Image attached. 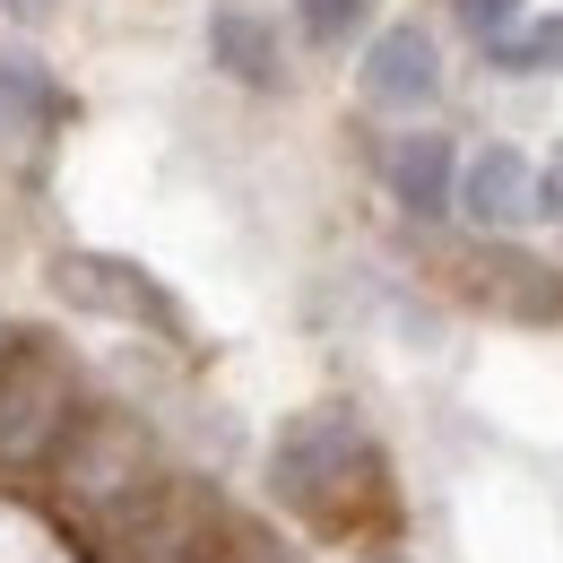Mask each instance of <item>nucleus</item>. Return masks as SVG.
Returning <instances> with one entry per match:
<instances>
[{
  "label": "nucleus",
  "mask_w": 563,
  "mask_h": 563,
  "mask_svg": "<svg viewBox=\"0 0 563 563\" xmlns=\"http://www.w3.org/2000/svg\"><path fill=\"white\" fill-rule=\"evenodd\" d=\"M78 408V373L44 339H9L0 347V468H35L62 451Z\"/></svg>",
  "instance_id": "obj_1"
},
{
  "label": "nucleus",
  "mask_w": 563,
  "mask_h": 563,
  "mask_svg": "<svg viewBox=\"0 0 563 563\" xmlns=\"http://www.w3.org/2000/svg\"><path fill=\"white\" fill-rule=\"evenodd\" d=\"M364 468H373V442H364V424H355L347 408H303V417H286L278 442H269V486H278V503H295V511H330Z\"/></svg>",
  "instance_id": "obj_2"
},
{
  "label": "nucleus",
  "mask_w": 563,
  "mask_h": 563,
  "mask_svg": "<svg viewBox=\"0 0 563 563\" xmlns=\"http://www.w3.org/2000/svg\"><path fill=\"white\" fill-rule=\"evenodd\" d=\"M53 295L70 312H96V321H131V330H156V339H191V312L174 303V286L147 278L140 261H122V252H62L53 261Z\"/></svg>",
  "instance_id": "obj_3"
},
{
  "label": "nucleus",
  "mask_w": 563,
  "mask_h": 563,
  "mask_svg": "<svg viewBox=\"0 0 563 563\" xmlns=\"http://www.w3.org/2000/svg\"><path fill=\"white\" fill-rule=\"evenodd\" d=\"M355 87H364V104H382V113H417L442 96V44L424 35V26H382L373 44H364V62H355Z\"/></svg>",
  "instance_id": "obj_4"
},
{
  "label": "nucleus",
  "mask_w": 563,
  "mask_h": 563,
  "mask_svg": "<svg viewBox=\"0 0 563 563\" xmlns=\"http://www.w3.org/2000/svg\"><path fill=\"white\" fill-rule=\"evenodd\" d=\"M460 217L486 225V234H520L538 217V165L520 147H477L460 165Z\"/></svg>",
  "instance_id": "obj_5"
},
{
  "label": "nucleus",
  "mask_w": 563,
  "mask_h": 563,
  "mask_svg": "<svg viewBox=\"0 0 563 563\" xmlns=\"http://www.w3.org/2000/svg\"><path fill=\"white\" fill-rule=\"evenodd\" d=\"M209 62L234 78V87H252V96H278V87H286L278 26H269L261 9H243V0H217V9H209Z\"/></svg>",
  "instance_id": "obj_6"
},
{
  "label": "nucleus",
  "mask_w": 563,
  "mask_h": 563,
  "mask_svg": "<svg viewBox=\"0 0 563 563\" xmlns=\"http://www.w3.org/2000/svg\"><path fill=\"white\" fill-rule=\"evenodd\" d=\"M382 183H390V200H399L408 217H451L460 209V156H451V140H433V131L390 140Z\"/></svg>",
  "instance_id": "obj_7"
},
{
  "label": "nucleus",
  "mask_w": 563,
  "mask_h": 563,
  "mask_svg": "<svg viewBox=\"0 0 563 563\" xmlns=\"http://www.w3.org/2000/svg\"><path fill=\"white\" fill-rule=\"evenodd\" d=\"M53 122H70V87L44 70L35 53L0 44V140H35Z\"/></svg>",
  "instance_id": "obj_8"
},
{
  "label": "nucleus",
  "mask_w": 563,
  "mask_h": 563,
  "mask_svg": "<svg viewBox=\"0 0 563 563\" xmlns=\"http://www.w3.org/2000/svg\"><path fill=\"white\" fill-rule=\"evenodd\" d=\"M486 53H494V70H511V78H563V9L529 18V26H503Z\"/></svg>",
  "instance_id": "obj_9"
},
{
  "label": "nucleus",
  "mask_w": 563,
  "mask_h": 563,
  "mask_svg": "<svg viewBox=\"0 0 563 563\" xmlns=\"http://www.w3.org/2000/svg\"><path fill=\"white\" fill-rule=\"evenodd\" d=\"M364 18H373V0H295L303 44H355V35H364Z\"/></svg>",
  "instance_id": "obj_10"
},
{
  "label": "nucleus",
  "mask_w": 563,
  "mask_h": 563,
  "mask_svg": "<svg viewBox=\"0 0 563 563\" xmlns=\"http://www.w3.org/2000/svg\"><path fill=\"white\" fill-rule=\"evenodd\" d=\"M451 9H460V26H477V35H503L520 0H451Z\"/></svg>",
  "instance_id": "obj_11"
},
{
  "label": "nucleus",
  "mask_w": 563,
  "mask_h": 563,
  "mask_svg": "<svg viewBox=\"0 0 563 563\" xmlns=\"http://www.w3.org/2000/svg\"><path fill=\"white\" fill-rule=\"evenodd\" d=\"M538 217H555V225H563V147L538 165Z\"/></svg>",
  "instance_id": "obj_12"
},
{
  "label": "nucleus",
  "mask_w": 563,
  "mask_h": 563,
  "mask_svg": "<svg viewBox=\"0 0 563 563\" xmlns=\"http://www.w3.org/2000/svg\"><path fill=\"white\" fill-rule=\"evenodd\" d=\"M217 563H295V555H286L278 538H234V547H225Z\"/></svg>",
  "instance_id": "obj_13"
},
{
  "label": "nucleus",
  "mask_w": 563,
  "mask_h": 563,
  "mask_svg": "<svg viewBox=\"0 0 563 563\" xmlns=\"http://www.w3.org/2000/svg\"><path fill=\"white\" fill-rule=\"evenodd\" d=\"M53 9H62V0H0L9 26H53Z\"/></svg>",
  "instance_id": "obj_14"
}]
</instances>
